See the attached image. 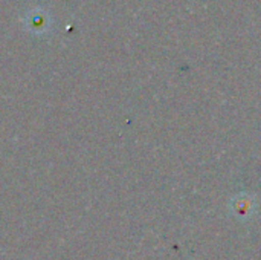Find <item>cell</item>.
I'll return each mask as SVG.
<instances>
[{
  "mask_svg": "<svg viewBox=\"0 0 261 260\" xmlns=\"http://www.w3.org/2000/svg\"><path fill=\"white\" fill-rule=\"evenodd\" d=\"M232 210H234L236 215L240 216V218H245V216L252 215V211H254L252 198H249V196H246V198H243V196L237 198V199H236V205L232 207Z\"/></svg>",
  "mask_w": 261,
  "mask_h": 260,
  "instance_id": "1",
  "label": "cell"
}]
</instances>
